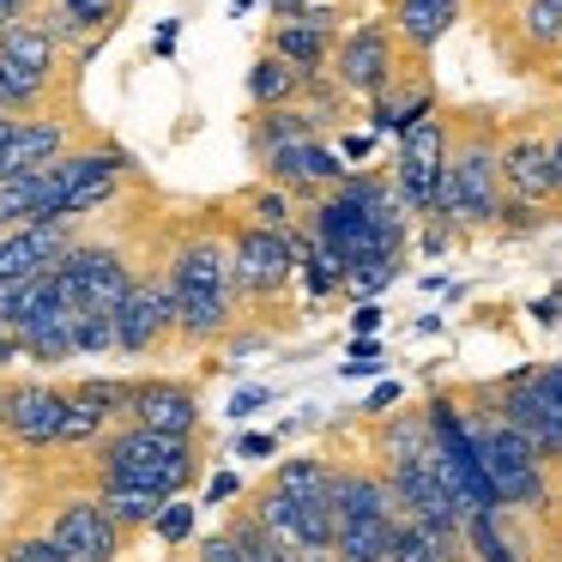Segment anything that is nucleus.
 <instances>
[{"instance_id": "f257e3e1", "label": "nucleus", "mask_w": 562, "mask_h": 562, "mask_svg": "<svg viewBox=\"0 0 562 562\" xmlns=\"http://www.w3.org/2000/svg\"><path fill=\"white\" fill-rule=\"evenodd\" d=\"M453 151H448V194H441V224L453 231H490L502 218V139L490 110L448 115Z\"/></svg>"}, {"instance_id": "f03ea898", "label": "nucleus", "mask_w": 562, "mask_h": 562, "mask_svg": "<svg viewBox=\"0 0 562 562\" xmlns=\"http://www.w3.org/2000/svg\"><path fill=\"white\" fill-rule=\"evenodd\" d=\"M98 484H139L158 496H182L200 484V436H158L122 424L98 441Z\"/></svg>"}, {"instance_id": "7ed1b4c3", "label": "nucleus", "mask_w": 562, "mask_h": 562, "mask_svg": "<svg viewBox=\"0 0 562 562\" xmlns=\"http://www.w3.org/2000/svg\"><path fill=\"white\" fill-rule=\"evenodd\" d=\"M465 429H472L477 465H484V477H490L502 508H538V502H544V453L532 448V436H520L496 405L465 417Z\"/></svg>"}, {"instance_id": "20e7f679", "label": "nucleus", "mask_w": 562, "mask_h": 562, "mask_svg": "<svg viewBox=\"0 0 562 562\" xmlns=\"http://www.w3.org/2000/svg\"><path fill=\"white\" fill-rule=\"evenodd\" d=\"M291 272H303V255H296V236L279 231H243L231 236V284L236 296H279L291 284Z\"/></svg>"}, {"instance_id": "39448f33", "label": "nucleus", "mask_w": 562, "mask_h": 562, "mask_svg": "<svg viewBox=\"0 0 562 562\" xmlns=\"http://www.w3.org/2000/svg\"><path fill=\"white\" fill-rule=\"evenodd\" d=\"M393 25H381V19H369V25H357L351 37L333 49V79H339V91H357V98L375 103L381 91L400 79V55H393Z\"/></svg>"}, {"instance_id": "423d86ee", "label": "nucleus", "mask_w": 562, "mask_h": 562, "mask_svg": "<svg viewBox=\"0 0 562 562\" xmlns=\"http://www.w3.org/2000/svg\"><path fill=\"white\" fill-rule=\"evenodd\" d=\"M490 43L514 61V74H532V61L562 49V7L557 0H508V19L490 25Z\"/></svg>"}, {"instance_id": "0eeeda50", "label": "nucleus", "mask_w": 562, "mask_h": 562, "mask_svg": "<svg viewBox=\"0 0 562 562\" xmlns=\"http://www.w3.org/2000/svg\"><path fill=\"white\" fill-rule=\"evenodd\" d=\"M176 333V284H170V267L151 272V279L134 284L122 308H115V351L127 357H146L151 345H164Z\"/></svg>"}, {"instance_id": "6e6552de", "label": "nucleus", "mask_w": 562, "mask_h": 562, "mask_svg": "<svg viewBox=\"0 0 562 562\" xmlns=\"http://www.w3.org/2000/svg\"><path fill=\"white\" fill-rule=\"evenodd\" d=\"M502 194L526 200V206L557 200V151H550L544 127H514L502 139Z\"/></svg>"}, {"instance_id": "1a4fd4ad", "label": "nucleus", "mask_w": 562, "mask_h": 562, "mask_svg": "<svg viewBox=\"0 0 562 562\" xmlns=\"http://www.w3.org/2000/svg\"><path fill=\"white\" fill-rule=\"evenodd\" d=\"M49 532L67 544V557H74V562H122V550H127V532L98 508V496L61 502L55 520H49Z\"/></svg>"}, {"instance_id": "9d476101", "label": "nucleus", "mask_w": 562, "mask_h": 562, "mask_svg": "<svg viewBox=\"0 0 562 562\" xmlns=\"http://www.w3.org/2000/svg\"><path fill=\"white\" fill-rule=\"evenodd\" d=\"M74 224H19L0 236V279L7 284H37L43 272H55L74 248Z\"/></svg>"}, {"instance_id": "9b49d317", "label": "nucleus", "mask_w": 562, "mask_h": 562, "mask_svg": "<svg viewBox=\"0 0 562 562\" xmlns=\"http://www.w3.org/2000/svg\"><path fill=\"white\" fill-rule=\"evenodd\" d=\"M127 424L158 429V436H200V393L188 381L151 375L134 381V405H127Z\"/></svg>"}, {"instance_id": "f8f14e48", "label": "nucleus", "mask_w": 562, "mask_h": 562, "mask_svg": "<svg viewBox=\"0 0 562 562\" xmlns=\"http://www.w3.org/2000/svg\"><path fill=\"white\" fill-rule=\"evenodd\" d=\"M67 387L55 381H13V417H7V436H19L25 448H55L67 424Z\"/></svg>"}, {"instance_id": "ddd939ff", "label": "nucleus", "mask_w": 562, "mask_h": 562, "mask_svg": "<svg viewBox=\"0 0 562 562\" xmlns=\"http://www.w3.org/2000/svg\"><path fill=\"white\" fill-rule=\"evenodd\" d=\"M74 134L79 127L67 122V115H25L19 134H13V146L0 151V164H7V176L49 170V164H61L67 151H74Z\"/></svg>"}, {"instance_id": "4468645a", "label": "nucleus", "mask_w": 562, "mask_h": 562, "mask_svg": "<svg viewBox=\"0 0 562 562\" xmlns=\"http://www.w3.org/2000/svg\"><path fill=\"white\" fill-rule=\"evenodd\" d=\"M333 508H339V526L400 520V502H393L387 472H369V465H339V472H333Z\"/></svg>"}, {"instance_id": "2eb2a0df", "label": "nucleus", "mask_w": 562, "mask_h": 562, "mask_svg": "<svg viewBox=\"0 0 562 562\" xmlns=\"http://www.w3.org/2000/svg\"><path fill=\"white\" fill-rule=\"evenodd\" d=\"M170 284H176V296H188V291H236L231 284V243H218V236H194V243H182L176 260H170Z\"/></svg>"}, {"instance_id": "dca6fc26", "label": "nucleus", "mask_w": 562, "mask_h": 562, "mask_svg": "<svg viewBox=\"0 0 562 562\" xmlns=\"http://www.w3.org/2000/svg\"><path fill=\"white\" fill-rule=\"evenodd\" d=\"M0 61H13L19 74L37 79V86H55V74H61V43H55L43 25L19 19V25L0 31Z\"/></svg>"}, {"instance_id": "f3484780", "label": "nucleus", "mask_w": 562, "mask_h": 562, "mask_svg": "<svg viewBox=\"0 0 562 562\" xmlns=\"http://www.w3.org/2000/svg\"><path fill=\"white\" fill-rule=\"evenodd\" d=\"M321 115L315 110H255V122H248V151H255L260 164L272 158V151H284V146H308V139H321Z\"/></svg>"}, {"instance_id": "a211bd4d", "label": "nucleus", "mask_w": 562, "mask_h": 562, "mask_svg": "<svg viewBox=\"0 0 562 562\" xmlns=\"http://www.w3.org/2000/svg\"><path fill=\"white\" fill-rule=\"evenodd\" d=\"M424 115H436V86H429L424 74L393 79V86L381 91L375 103H369V122H375V134H405V127H417Z\"/></svg>"}, {"instance_id": "6ab92c4d", "label": "nucleus", "mask_w": 562, "mask_h": 562, "mask_svg": "<svg viewBox=\"0 0 562 562\" xmlns=\"http://www.w3.org/2000/svg\"><path fill=\"white\" fill-rule=\"evenodd\" d=\"M453 19H460V7H436V0H393V19H387V25H393V37H400L405 49L424 61V55L453 31Z\"/></svg>"}, {"instance_id": "aec40b11", "label": "nucleus", "mask_w": 562, "mask_h": 562, "mask_svg": "<svg viewBox=\"0 0 562 562\" xmlns=\"http://www.w3.org/2000/svg\"><path fill=\"white\" fill-rule=\"evenodd\" d=\"M267 49L279 55V61H291L303 79H321L333 67V37H327V25H272L267 31Z\"/></svg>"}, {"instance_id": "412c9836", "label": "nucleus", "mask_w": 562, "mask_h": 562, "mask_svg": "<svg viewBox=\"0 0 562 562\" xmlns=\"http://www.w3.org/2000/svg\"><path fill=\"white\" fill-rule=\"evenodd\" d=\"M231 321H236V291H188V296H176V333L194 339V345L224 339Z\"/></svg>"}, {"instance_id": "4be33fe9", "label": "nucleus", "mask_w": 562, "mask_h": 562, "mask_svg": "<svg viewBox=\"0 0 562 562\" xmlns=\"http://www.w3.org/2000/svg\"><path fill=\"white\" fill-rule=\"evenodd\" d=\"M176 496H158V490H139V484H98V508L110 514L122 532H146L158 526V514L170 508Z\"/></svg>"}, {"instance_id": "5701e85b", "label": "nucleus", "mask_w": 562, "mask_h": 562, "mask_svg": "<svg viewBox=\"0 0 562 562\" xmlns=\"http://www.w3.org/2000/svg\"><path fill=\"white\" fill-rule=\"evenodd\" d=\"M303 91H308V79L296 74L291 61H279L272 49L248 67V103H255V110H291Z\"/></svg>"}, {"instance_id": "b1692460", "label": "nucleus", "mask_w": 562, "mask_h": 562, "mask_svg": "<svg viewBox=\"0 0 562 562\" xmlns=\"http://www.w3.org/2000/svg\"><path fill=\"white\" fill-rule=\"evenodd\" d=\"M429 460V417L424 412H393L381 429V472H405V465Z\"/></svg>"}, {"instance_id": "393cba45", "label": "nucleus", "mask_w": 562, "mask_h": 562, "mask_svg": "<svg viewBox=\"0 0 562 562\" xmlns=\"http://www.w3.org/2000/svg\"><path fill=\"white\" fill-rule=\"evenodd\" d=\"M19 339H25V357L31 363H67V357H79L74 345V308H61V315H37L19 327Z\"/></svg>"}, {"instance_id": "a878e982", "label": "nucleus", "mask_w": 562, "mask_h": 562, "mask_svg": "<svg viewBox=\"0 0 562 562\" xmlns=\"http://www.w3.org/2000/svg\"><path fill=\"white\" fill-rule=\"evenodd\" d=\"M267 484H279L284 496H296V502H333V465H321V460H284Z\"/></svg>"}, {"instance_id": "bb28decb", "label": "nucleus", "mask_w": 562, "mask_h": 562, "mask_svg": "<svg viewBox=\"0 0 562 562\" xmlns=\"http://www.w3.org/2000/svg\"><path fill=\"white\" fill-rule=\"evenodd\" d=\"M243 212H248V224H255V231H279V236H296V218H291V194H284V188H272V182L248 188V194H243Z\"/></svg>"}, {"instance_id": "cd10ccee", "label": "nucleus", "mask_w": 562, "mask_h": 562, "mask_svg": "<svg viewBox=\"0 0 562 562\" xmlns=\"http://www.w3.org/2000/svg\"><path fill=\"white\" fill-rule=\"evenodd\" d=\"M465 544H472L477 562H520V550L502 538L496 514H472V520H465Z\"/></svg>"}, {"instance_id": "c85d7f7f", "label": "nucleus", "mask_w": 562, "mask_h": 562, "mask_svg": "<svg viewBox=\"0 0 562 562\" xmlns=\"http://www.w3.org/2000/svg\"><path fill=\"white\" fill-rule=\"evenodd\" d=\"M74 345H79V357L115 351V315L110 308H79L74 315Z\"/></svg>"}, {"instance_id": "c756f323", "label": "nucleus", "mask_w": 562, "mask_h": 562, "mask_svg": "<svg viewBox=\"0 0 562 562\" xmlns=\"http://www.w3.org/2000/svg\"><path fill=\"white\" fill-rule=\"evenodd\" d=\"M0 562H74V557H67V544L55 532H19L0 544Z\"/></svg>"}, {"instance_id": "7c9ffc66", "label": "nucleus", "mask_w": 562, "mask_h": 562, "mask_svg": "<svg viewBox=\"0 0 562 562\" xmlns=\"http://www.w3.org/2000/svg\"><path fill=\"white\" fill-rule=\"evenodd\" d=\"M194 508H200V502H182V496H176V502H170V508H164V514H158V526H151V532H158V544H170V550H182V544H188V538H194Z\"/></svg>"}, {"instance_id": "2f4dec72", "label": "nucleus", "mask_w": 562, "mask_h": 562, "mask_svg": "<svg viewBox=\"0 0 562 562\" xmlns=\"http://www.w3.org/2000/svg\"><path fill=\"white\" fill-rule=\"evenodd\" d=\"M55 7H67V13H79L91 31H98V37H103V25H110L115 13H122V0H55Z\"/></svg>"}, {"instance_id": "473e14b6", "label": "nucleus", "mask_w": 562, "mask_h": 562, "mask_svg": "<svg viewBox=\"0 0 562 562\" xmlns=\"http://www.w3.org/2000/svg\"><path fill=\"white\" fill-rule=\"evenodd\" d=\"M19 308H25V284L0 279V333H19Z\"/></svg>"}, {"instance_id": "72a5a7b5", "label": "nucleus", "mask_w": 562, "mask_h": 562, "mask_svg": "<svg viewBox=\"0 0 562 562\" xmlns=\"http://www.w3.org/2000/svg\"><path fill=\"white\" fill-rule=\"evenodd\" d=\"M381 369V345L375 339H357L351 345V363H345V375H375Z\"/></svg>"}, {"instance_id": "f704fd0d", "label": "nucleus", "mask_w": 562, "mask_h": 562, "mask_svg": "<svg viewBox=\"0 0 562 562\" xmlns=\"http://www.w3.org/2000/svg\"><path fill=\"white\" fill-rule=\"evenodd\" d=\"M267 400H272L267 387H236V400H231V417H236V424H243V417H255V412H260V405H267Z\"/></svg>"}, {"instance_id": "c9c22d12", "label": "nucleus", "mask_w": 562, "mask_h": 562, "mask_svg": "<svg viewBox=\"0 0 562 562\" xmlns=\"http://www.w3.org/2000/svg\"><path fill=\"white\" fill-rule=\"evenodd\" d=\"M393 405H400V381H381V387L369 393V412H375V417H393Z\"/></svg>"}, {"instance_id": "e433bc0d", "label": "nucleus", "mask_w": 562, "mask_h": 562, "mask_svg": "<svg viewBox=\"0 0 562 562\" xmlns=\"http://www.w3.org/2000/svg\"><path fill=\"white\" fill-rule=\"evenodd\" d=\"M236 490H243V477H236V472H218V477H212V490H206V502H231Z\"/></svg>"}, {"instance_id": "4c0bfd02", "label": "nucleus", "mask_w": 562, "mask_h": 562, "mask_svg": "<svg viewBox=\"0 0 562 562\" xmlns=\"http://www.w3.org/2000/svg\"><path fill=\"white\" fill-rule=\"evenodd\" d=\"M532 315L544 321V327H557V321H562V291H557V296H538V303H532Z\"/></svg>"}, {"instance_id": "58836bf2", "label": "nucleus", "mask_w": 562, "mask_h": 562, "mask_svg": "<svg viewBox=\"0 0 562 562\" xmlns=\"http://www.w3.org/2000/svg\"><path fill=\"white\" fill-rule=\"evenodd\" d=\"M236 453H243V460H267V453H272V436H243V441H236Z\"/></svg>"}, {"instance_id": "ea45409f", "label": "nucleus", "mask_w": 562, "mask_h": 562, "mask_svg": "<svg viewBox=\"0 0 562 562\" xmlns=\"http://www.w3.org/2000/svg\"><path fill=\"white\" fill-rule=\"evenodd\" d=\"M351 327H357V333H363V339H369V333L381 327V308H375V303H357V321H351Z\"/></svg>"}, {"instance_id": "a19ab883", "label": "nucleus", "mask_w": 562, "mask_h": 562, "mask_svg": "<svg viewBox=\"0 0 562 562\" xmlns=\"http://www.w3.org/2000/svg\"><path fill=\"white\" fill-rule=\"evenodd\" d=\"M25 13H31V0H0V31H7V25H19Z\"/></svg>"}, {"instance_id": "79ce46f5", "label": "nucleus", "mask_w": 562, "mask_h": 562, "mask_svg": "<svg viewBox=\"0 0 562 562\" xmlns=\"http://www.w3.org/2000/svg\"><path fill=\"white\" fill-rule=\"evenodd\" d=\"M550 151H557V200H562V122L550 127Z\"/></svg>"}, {"instance_id": "37998d69", "label": "nucleus", "mask_w": 562, "mask_h": 562, "mask_svg": "<svg viewBox=\"0 0 562 562\" xmlns=\"http://www.w3.org/2000/svg\"><path fill=\"white\" fill-rule=\"evenodd\" d=\"M7 417H13V381H0V429H7Z\"/></svg>"}, {"instance_id": "c03bdc74", "label": "nucleus", "mask_w": 562, "mask_h": 562, "mask_svg": "<svg viewBox=\"0 0 562 562\" xmlns=\"http://www.w3.org/2000/svg\"><path fill=\"white\" fill-rule=\"evenodd\" d=\"M13 134H19V122H13V115H0V151L13 146Z\"/></svg>"}, {"instance_id": "a18cd8bd", "label": "nucleus", "mask_w": 562, "mask_h": 562, "mask_svg": "<svg viewBox=\"0 0 562 562\" xmlns=\"http://www.w3.org/2000/svg\"><path fill=\"white\" fill-rule=\"evenodd\" d=\"M436 7H460V0H436Z\"/></svg>"}, {"instance_id": "49530a36", "label": "nucleus", "mask_w": 562, "mask_h": 562, "mask_svg": "<svg viewBox=\"0 0 562 562\" xmlns=\"http://www.w3.org/2000/svg\"><path fill=\"white\" fill-rule=\"evenodd\" d=\"M557 79H562V67H557Z\"/></svg>"}, {"instance_id": "de8ad7c7", "label": "nucleus", "mask_w": 562, "mask_h": 562, "mask_svg": "<svg viewBox=\"0 0 562 562\" xmlns=\"http://www.w3.org/2000/svg\"><path fill=\"white\" fill-rule=\"evenodd\" d=\"M315 562H327V557H315Z\"/></svg>"}, {"instance_id": "09e8293b", "label": "nucleus", "mask_w": 562, "mask_h": 562, "mask_svg": "<svg viewBox=\"0 0 562 562\" xmlns=\"http://www.w3.org/2000/svg\"><path fill=\"white\" fill-rule=\"evenodd\" d=\"M557 7H562V0H557Z\"/></svg>"}]
</instances>
